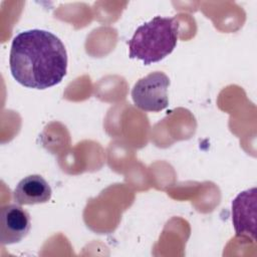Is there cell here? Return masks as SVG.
<instances>
[{"label": "cell", "mask_w": 257, "mask_h": 257, "mask_svg": "<svg viewBox=\"0 0 257 257\" xmlns=\"http://www.w3.org/2000/svg\"><path fill=\"white\" fill-rule=\"evenodd\" d=\"M64 44L50 31L30 29L12 40L9 65L13 78L21 85L46 89L61 82L67 71Z\"/></svg>", "instance_id": "1"}, {"label": "cell", "mask_w": 257, "mask_h": 257, "mask_svg": "<svg viewBox=\"0 0 257 257\" xmlns=\"http://www.w3.org/2000/svg\"><path fill=\"white\" fill-rule=\"evenodd\" d=\"M179 24L176 17L156 16L139 26L128 40V56L145 65L159 62L177 46Z\"/></svg>", "instance_id": "2"}, {"label": "cell", "mask_w": 257, "mask_h": 257, "mask_svg": "<svg viewBox=\"0 0 257 257\" xmlns=\"http://www.w3.org/2000/svg\"><path fill=\"white\" fill-rule=\"evenodd\" d=\"M170 79L161 71L151 72L140 78L132 89V98L137 107L145 111L158 112L168 107Z\"/></svg>", "instance_id": "3"}, {"label": "cell", "mask_w": 257, "mask_h": 257, "mask_svg": "<svg viewBox=\"0 0 257 257\" xmlns=\"http://www.w3.org/2000/svg\"><path fill=\"white\" fill-rule=\"evenodd\" d=\"M256 189L241 192L232 202V222L236 235L251 238L256 235Z\"/></svg>", "instance_id": "4"}, {"label": "cell", "mask_w": 257, "mask_h": 257, "mask_svg": "<svg viewBox=\"0 0 257 257\" xmlns=\"http://www.w3.org/2000/svg\"><path fill=\"white\" fill-rule=\"evenodd\" d=\"M31 228L29 213L21 206L10 204L2 207L0 213V241L2 245L20 242Z\"/></svg>", "instance_id": "5"}, {"label": "cell", "mask_w": 257, "mask_h": 257, "mask_svg": "<svg viewBox=\"0 0 257 257\" xmlns=\"http://www.w3.org/2000/svg\"><path fill=\"white\" fill-rule=\"evenodd\" d=\"M51 195V187L43 177L30 175L17 184L13 192V199L18 205H35L48 202Z\"/></svg>", "instance_id": "6"}]
</instances>
